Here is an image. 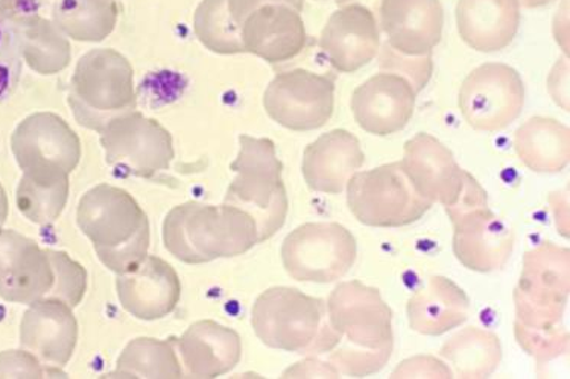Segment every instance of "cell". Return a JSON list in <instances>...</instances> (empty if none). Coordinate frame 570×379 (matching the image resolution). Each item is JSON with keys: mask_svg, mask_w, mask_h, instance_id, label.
I'll return each mask as SVG.
<instances>
[{"mask_svg": "<svg viewBox=\"0 0 570 379\" xmlns=\"http://www.w3.org/2000/svg\"><path fill=\"white\" fill-rule=\"evenodd\" d=\"M24 37L14 20L0 8V103L18 90L22 78Z\"/></svg>", "mask_w": 570, "mask_h": 379, "instance_id": "26", "label": "cell"}, {"mask_svg": "<svg viewBox=\"0 0 570 379\" xmlns=\"http://www.w3.org/2000/svg\"><path fill=\"white\" fill-rule=\"evenodd\" d=\"M116 375L124 378H181L185 373L173 340L144 337L125 348Z\"/></svg>", "mask_w": 570, "mask_h": 379, "instance_id": "25", "label": "cell"}, {"mask_svg": "<svg viewBox=\"0 0 570 379\" xmlns=\"http://www.w3.org/2000/svg\"><path fill=\"white\" fill-rule=\"evenodd\" d=\"M356 252L355 237L343 225L305 223L283 241L282 261L297 281L328 285L351 272Z\"/></svg>", "mask_w": 570, "mask_h": 379, "instance_id": "9", "label": "cell"}, {"mask_svg": "<svg viewBox=\"0 0 570 379\" xmlns=\"http://www.w3.org/2000/svg\"><path fill=\"white\" fill-rule=\"evenodd\" d=\"M8 218V198L6 195V190L0 186V229H2L3 223Z\"/></svg>", "mask_w": 570, "mask_h": 379, "instance_id": "33", "label": "cell"}, {"mask_svg": "<svg viewBox=\"0 0 570 379\" xmlns=\"http://www.w3.org/2000/svg\"><path fill=\"white\" fill-rule=\"evenodd\" d=\"M519 2L520 7L523 8H542L556 2V0H519Z\"/></svg>", "mask_w": 570, "mask_h": 379, "instance_id": "34", "label": "cell"}, {"mask_svg": "<svg viewBox=\"0 0 570 379\" xmlns=\"http://www.w3.org/2000/svg\"><path fill=\"white\" fill-rule=\"evenodd\" d=\"M165 248L186 265L243 256L259 243L257 223L243 208L224 202L174 207L164 223Z\"/></svg>", "mask_w": 570, "mask_h": 379, "instance_id": "3", "label": "cell"}, {"mask_svg": "<svg viewBox=\"0 0 570 379\" xmlns=\"http://www.w3.org/2000/svg\"><path fill=\"white\" fill-rule=\"evenodd\" d=\"M183 373L193 378H216L235 369L243 356L240 337L232 328L212 320L194 323L180 339L173 340Z\"/></svg>", "mask_w": 570, "mask_h": 379, "instance_id": "20", "label": "cell"}, {"mask_svg": "<svg viewBox=\"0 0 570 379\" xmlns=\"http://www.w3.org/2000/svg\"><path fill=\"white\" fill-rule=\"evenodd\" d=\"M401 164L415 191L432 203L452 206L463 190L465 170L446 146L426 132L406 141Z\"/></svg>", "mask_w": 570, "mask_h": 379, "instance_id": "16", "label": "cell"}, {"mask_svg": "<svg viewBox=\"0 0 570 379\" xmlns=\"http://www.w3.org/2000/svg\"><path fill=\"white\" fill-rule=\"evenodd\" d=\"M379 24L391 51L428 57L443 37L444 11L440 0H382Z\"/></svg>", "mask_w": 570, "mask_h": 379, "instance_id": "15", "label": "cell"}, {"mask_svg": "<svg viewBox=\"0 0 570 379\" xmlns=\"http://www.w3.org/2000/svg\"><path fill=\"white\" fill-rule=\"evenodd\" d=\"M364 162L365 153L357 137L347 129H332L307 146L303 178L311 190L340 195Z\"/></svg>", "mask_w": 570, "mask_h": 379, "instance_id": "19", "label": "cell"}, {"mask_svg": "<svg viewBox=\"0 0 570 379\" xmlns=\"http://www.w3.org/2000/svg\"><path fill=\"white\" fill-rule=\"evenodd\" d=\"M327 319L347 346L332 353L331 365L348 377H368L384 369L393 352V312L377 289L343 282L328 296Z\"/></svg>", "mask_w": 570, "mask_h": 379, "instance_id": "2", "label": "cell"}, {"mask_svg": "<svg viewBox=\"0 0 570 379\" xmlns=\"http://www.w3.org/2000/svg\"><path fill=\"white\" fill-rule=\"evenodd\" d=\"M243 156L233 166L237 178L226 203L243 208L255 218L259 243L272 239L288 216V195L281 178L282 166L268 141L244 139Z\"/></svg>", "mask_w": 570, "mask_h": 379, "instance_id": "7", "label": "cell"}, {"mask_svg": "<svg viewBox=\"0 0 570 379\" xmlns=\"http://www.w3.org/2000/svg\"><path fill=\"white\" fill-rule=\"evenodd\" d=\"M525 106V86L518 70L502 62H487L472 70L458 93L465 122L476 131L509 128Z\"/></svg>", "mask_w": 570, "mask_h": 379, "instance_id": "10", "label": "cell"}, {"mask_svg": "<svg viewBox=\"0 0 570 379\" xmlns=\"http://www.w3.org/2000/svg\"><path fill=\"white\" fill-rule=\"evenodd\" d=\"M56 285L51 249H41L35 240L12 229H0V298L31 306L52 298Z\"/></svg>", "mask_w": 570, "mask_h": 379, "instance_id": "11", "label": "cell"}, {"mask_svg": "<svg viewBox=\"0 0 570 379\" xmlns=\"http://www.w3.org/2000/svg\"><path fill=\"white\" fill-rule=\"evenodd\" d=\"M446 211L453 225V252L464 268L487 273L505 266L513 252V231L490 210L485 190L469 172Z\"/></svg>", "mask_w": 570, "mask_h": 379, "instance_id": "6", "label": "cell"}, {"mask_svg": "<svg viewBox=\"0 0 570 379\" xmlns=\"http://www.w3.org/2000/svg\"><path fill=\"white\" fill-rule=\"evenodd\" d=\"M338 370L331 362L306 360L283 373L285 378H338Z\"/></svg>", "mask_w": 570, "mask_h": 379, "instance_id": "32", "label": "cell"}, {"mask_svg": "<svg viewBox=\"0 0 570 379\" xmlns=\"http://www.w3.org/2000/svg\"><path fill=\"white\" fill-rule=\"evenodd\" d=\"M345 189L348 210L357 222L367 227H406L422 219L434 206L415 191L401 162L356 172Z\"/></svg>", "mask_w": 570, "mask_h": 379, "instance_id": "8", "label": "cell"}, {"mask_svg": "<svg viewBox=\"0 0 570 379\" xmlns=\"http://www.w3.org/2000/svg\"><path fill=\"white\" fill-rule=\"evenodd\" d=\"M78 322L72 307L57 298L31 303L20 325V343L35 353L46 368L62 372L73 356Z\"/></svg>", "mask_w": 570, "mask_h": 379, "instance_id": "17", "label": "cell"}, {"mask_svg": "<svg viewBox=\"0 0 570 379\" xmlns=\"http://www.w3.org/2000/svg\"><path fill=\"white\" fill-rule=\"evenodd\" d=\"M465 291L446 277H432L407 302V320L423 336H443L469 316Z\"/></svg>", "mask_w": 570, "mask_h": 379, "instance_id": "22", "label": "cell"}, {"mask_svg": "<svg viewBox=\"0 0 570 379\" xmlns=\"http://www.w3.org/2000/svg\"><path fill=\"white\" fill-rule=\"evenodd\" d=\"M381 68L385 72L403 73V77L410 79L411 84L414 86L419 93L430 81L432 60L431 56L420 58L402 57L391 51L389 46L385 44V49L381 53Z\"/></svg>", "mask_w": 570, "mask_h": 379, "instance_id": "28", "label": "cell"}, {"mask_svg": "<svg viewBox=\"0 0 570 379\" xmlns=\"http://www.w3.org/2000/svg\"><path fill=\"white\" fill-rule=\"evenodd\" d=\"M520 10L519 0H458V34L474 51H502L518 34Z\"/></svg>", "mask_w": 570, "mask_h": 379, "instance_id": "21", "label": "cell"}, {"mask_svg": "<svg viewBox=\"0 0 570 379\" xmlns=\"http://www.w3.org/2000/svg\"><path fill=\"white\" fill-rule=\"evenodd\" d=\"M77 222L111 272H130L148 256V216L127 191L110 186L87 191L78 203Z\"/></svg>", "mask_w": 570, "mask_h": 379, "instance_id": "4", "label": "cell"}, {"mask_svg": "<svg viewBox=\"0 0 570 379\" xmlns=\"http://www.w3.org/2000/svg\"><path fill=\"white\" fill-rule=\"evenodd\" d=\"M548 89L553 101L569 111V62L568 58L557 62L548 79Z\"/></svg>", "mask_w": 570, "mask_h": 379, "instance_id": "31", "label": "cell"}, {"mask_svg": "<svg viewBox=\"0 0 570 379\" xmlns=\"http://www.w3.org/2000/svg\"><path fill=\"white\" fill-rule=\"evenodd\" d=\"M56 377H66V373L46 368L35 353L28 351L0 352V378Z\"/></svg>", "mask_w": 570, "mask_h": 379, "instance_id": "29", "label": "cell"}, {"mask_svg": "<svg viewBox=\"0 0 570 379\" xmlns=\"http://www.w3.org/2000/svg\"><path fill=\"white\" fill-rule=\"evenodd\" d=\"M266 108L294 131L323 128L335 110V81L327 74L295 70L269 87Z\"/></svg>", "mask_w": 570, "mask_h": 379, "instance_id": "12", "label": "cell"}, {"mask_svg": "<svg viewBox=\"0 0 570 379\" xmlns=\"http://www.w3.org/2000/svg\"><path fill=\"white\" fill-rule=\"evenodd\" d=\"M452 369L434 357H414L401 362L393 378H452Z\"/></svg>", "mask_w": 570, "mask_h": 379, "instance_id": "30", "label": "cell"}, {"mask_svg": "<svg viewBox=\"0 0 570 379\" xmlns=\"http://www.w3.org/2000/svg\"><path fill=\"white\" fill-rule=\"evenodd\" d=\"M320 46L332 68L341 73L357 72L381 51L376 16L361 3L341 7L328 18Z\"/></svg>", "mask_w": 570, "mask_h": 379, "instance_id": "14", "label": "cell"}, {"mask_svg": "<svg viewBox=\"0 0 570 379\" xmlns=\"http://www.w3.org/2000/svg\"><path fill=\"white\" fill-rule=\"evenodd\" d=\"M252 325L262 343L278 351L324 353L341 341L327 322L326 302L293 287L264 291L253 306Z\"/></svg>", "mask_w": 570, "mask_h": 379, "instance_id": "5", "label": "cell"}, {"mask_svg": "<svg viewBox=\"0 0 570 379\" xmlns=\"http://www.w3.org/2000/svg\"><path fill=\"white\" fill-rule=\"evenodd\" d=\"M417 90L410 79L381 72L353 91V118L365 132L377 137L397 134L413 119Z\"/></svg>", "mask_w": 570, "mask_h": 379, "instance_id": "13", "label": "cell"}, {"mask_svg": "<svg viewBox=\"0 0 570 379\" xmlns=\"http://www.w3.org/2000/svg\"><path fill=\"white\" fill-rule=\"evenodd\" d=\"M514 149L519 160L532 172H561L569 164V128L559 120L537 116L518 129Z\"/></svg>", "mask_w": 570, "mask_h": 379, "instance_id": "23", "label": "cell"}, {"mask_svg": "<svg viewBox=\"0 0 570 379\" xmlns=\"http://www.w3.org/2000/svg\"><path fill=\"white\" fill-rule=\"evenodd\" d=\"M57 269V285L52 298L61 299L70 307L82 301L87 287L85 268L65 252L52 251Z\"/></svg>", "mask_w": 570, "mask_h": 379, "instance_id": "27", "label": "cell"}, {"mask_svg": "<svg viewBox=\"0 0 570 379\" xmlns=\"http://www.w3.org/2000/svg\"><path fill=\"white\" fill-rule=\"evenodd\" d=\"M120 306L137 319L157 320L176 310L180 301V278L169 262L147 256L116 281Z\"/></svg>", "mask_w": 570, "mask_h": 379, "instance_id": "18", "label": "cell"}, {"mask_svg": "<svg viewBox=\"0 0 570 379\" xmlns=\"http://www.w3.org/2000/svg\"><path fill=\"white\" fill-rule=\"evenodd\" d=\"M569 296V251L544 241L523 258L514 291L515 337L537 361L568 351V331L561 327Z\"/></svg>", "mask_w": 570, "mask_h": 379, "instance_id": "1", "label": "cell"}, {"mask_svg": "<svg viewBox=\"0 0 570 379\" xmlns=\"http://www.w3.org/2000/svg\"><path fill=\"white\" fill-rule=\"evenodd\" d=\"M441 357L460 378H487L501 365V341L493 332L468 327L444 343Z\"/></svg>", "mask_w": 570, "mask_h": 379, "instance_id": "24", "label": "cell"}]
</instances>
